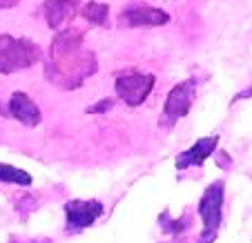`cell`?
I'll return each mask as SVG.
<instances>
[{
    "mask_svg": "<svg viewBox=\"0 0 252 243\" xmlns=\"http://www.w3.org/2000/svg\"><path fill=\"white\" fill-rule=\"evenodd\" d=\"M20 0H0V9H14Z\"/></svg>",
    "mask_w": 252,
    "mask_h": 243,
    "instance_id": "18",
    "label": "cell"
},
{
    "mask_svg": "<svg viewBox=\"0 0 252 243\" xmlns=\"http://www.w3.org/2000/svg\"><path fill=\"white\" fill-rule=\"evenodd\" d=\"M196 87H199L196 78H186V81H181L179 85H174L170 90L165 105H163V114L158 119V125L163 129H172L183 116L190 114L192 105L196 100Z\"/></svg>",
    "mask_w": 252,
    "mask_h": 243,
    "instance_id": "3",
    "label": "cell"
},
{
    "mask_svg": "<svg viewBox=\"0 0 252 243\" xmlns=\"http://www.w3.org/2000/svg\"><path fill=\"white\" fill-rule=\"evenodd\" d=\"M243 98H252V85L246 87V90H241L237 96H234V98H232V105H234V103H239V100H243Z\"/></svg>",
    "mask_w": 252,
    "mask_h": 243,
    "instance_id": "17",
    "label": "cell"
},
{
    "mask_svg": "<svg viewBox=\"0 0 252 243\" xmlns=\"http://www.w3.org/2000/svg\"><path fill=\"white\" fill-rule=\"evenodd\" d=\"M158 225H161V230L165 234H170V237H183V234L190 230L192 221H190V212H183L181 219H172L170 216V210H163L161 216H158Z\"/></svg>",
    "mask_w": 252,
    "mask_h": 243,
    "instance_id": "12",
    "label": "cell"
},
{
    "mask_svg": "<svg viewBox=\"0 0 252 243\" xmlns=\"http://www.w3.org/2000/svg\"><path fill=\"white\" fill-rule=\"evenodd\" d=\"M170 23V14L161 7L152 5H129L119 14V27L123 29H150V27H163Z\"/></svg>",
    "mask_w": 252,
    "mask_h": 243,
    "instance_id": "7",
    "label": "cell"
},
{
    "mask_svg": "<svg viewBox=\"0 0 252 243\" xmlns=\"http://www.w3.org/2000/svg\"><path fill=\"white\" fill-rule=\"evenodd\" d=\"M112 105H114L112 98H103V100H98V103H94V105H90L85 112L87 114H107V112L112 110Z\"/></svg>",
    "mask_w": 252,
    "mask_h": 243,
    "instance_id": "15",
    "label": "cell"
},
{
    "mask_svg": "<svg viewBox=\"0 0 252 243\" xmlns=\"http://www.w3.org/2000/svg\"><path fill=\"white\" fill-rule=\"evenodd\" d=\"M9 243H38V241H32V239H20V237H11Z\"/></svg>",
    "mask_w": 252,
    "mask_h": 243,
    "instance_id": "19",
    "label": "cell"
},
{
    "mask_svg": "<svg viewBox=\"0 0 252 243\" xmlns=\"http://www.w3.org/2000/svg\"><path fill=\"white\" fill-rule=\"evenodd\" d=\"M214 239H217V232H201V237L196 239V241H190V243H212ZM165 243H183V239L181 237H174L172 241H165Z\"/></svg>",
    "mask_w": 252,
    "mask_h": 243,
    "instance_id": "16",
    "label": "cell"
},
{
    "mask_svg": "<svg viewBox=\"0 0 252 243\" xmlns=\"http://www.w3.org/2000/svg\"><path fill=\"white\" fill-rule=\"evenodd\" d=\"M105 214V205L98 199H71L65 203V228L71 232L94 225Z\"/></svg>",
    "mask_w": 252,
    "mask_h": 243,
    "instance_id": "6",
    "label": "cell"
},
{
    "mask_svg": "<svg viewBox=\"0 0 252 243\" xmlns=\"http://www.w3.org/2000/svg\"><path fill=\"white\" fill-rule=\"evenodd\" d=\"M154 83H157L154 74H143V72H138V69H127V72L116 74L114 91L125 105L138 107L152 94Z\"/></svg>",
    "mask_w": 252,
    "mask_h": 243,
    "instance_id": "4",
    "label": "cell"
},
{
    "mask_svg": "<svg viewBox=\"0 0 252 243\" xmlns=\"http://www.w3.org/2000/svg\"><path fill=\"white\" fill-rule=\"evenodd\" d=\"M40 61H43V49L38 43L23 36L0 33V74L2 76L29 69Z\"/></svg>",
    "mask_w": 252,
    "mask_h": 243,
    "instance_id": "2",
    "label": "cell"
},
{
    "mask_svg": "<svg viewBox=\"0 0 252 243\" xmlns=\"http://www.w3.org/2000/svg\"><path fill=\"white\" fill-rule=\"evenodd\" d=\"M98 72V58L90 49H76L45 61V78L63 90H78L90 76Z\"/></svg>",
    "mask_w": 252,
    "mask_h": 243,
    "instance_id": "1",
    "label": "cell"
},
{
    "mask_svg": "<svg viewBox=\"0 0 252 243\" xmlns=\"http://www.w3.org/2000/svg\"><path fill=\"white\" fill-rule=\"evenodd\" d=\"M223 199H225V181H212L208 187L203 190L196 205V212L201 216L205 232H217L223 223Z\"/></svg>",
    "mask_w": 252,
    "mask_h": 243,
    "instance_id": "5",
    "label": "cell"
},
{
    "mask_svg": "<svg viewBox=\"0 0 252 243\" xmlns=\"http://www.w3.org/2000/svg\"><path fill=\"white\" fill-rule=\"evenodd\" d=\"M83 38L85 33L83 29L76 27H67L61 29L52 38V47H49V56H61V54H69V52H76V49L83 47Z\"/></svg>",
    "mask_w": 252,
    "mask_h": 243,
    "instance_id": "11",
    "label": "cell"
},
{
    "mask_svg": "<svg viewBox=\"0 0 252 243\" xmlns=\"http://www.w3.org/2000/svg\"><path fill=\"white\" fill-rule=\"evenodd\" d=\"M45 20L49 29H61L69 18H74L78 0H45Z\"/></svg>",
    "mask_w": 252,
    "mask_h": 243,
    "instance_id": "10",
    "label": "cell"
},
{
    "mask_svg": "<svg viewBox=\"0 0 252 243\" xmlns=\"http://www.w3.org/2000/svg\"><path fill=\"white\" fill-rule=\"evenodd\" d=\"M7 112H9L11 119H16L20 125L25 127H38L40 121H43V112L40 107L29 98L25 91H14L7 103Z\"/></svg>",
    "mask_w": 252,
    "mask_h": 243,
    "instance_id": "9",
    "label": "cell"
},
{
    "mask_svg": "<svg viewBox=\"0 0 252 243\" xmlns=\"http://www.w3.org/2000/svg\"><path fill=\"white\" fill-rule=\"evenodd\" d=\"M217 145H219V134H212V136H203L199 138L196 143H192L188 150H183L179 156H176V170L183 172L188 167H199L217 152Z\"/></svg>",
    "mask_w": 252,
    "mask_h": 243,
    "instance_id": "8",
    "label": "cell"
},
{
    "mask_svg": "<svg viewBox=\"0 0 252 243\" xmlns=\"http://www.w3.org/2000/svg\"><path fill=\"white\" fill-rule=\"evenodd\" d=\"M0 183H11L18 187H29L33 183L32 174L20 167H14L9 163H0Z\"/></svg>",
    "mask_w": 252,
    "mask_h": 243,
    "instance_id": "14",
    "label": "cell"
},
{
    "mask_svg": "<svg viewBox=\"0 0 252 243\" xmlns=\"http://www.w3.org/2000/svg\"><path fill=\"white\" fill-rule=\"evenodd\" d=\"M81 14L92 27H107V16H110V5L107 2H98V0H90L81 7Z\"/></svg>",
    "mask_w": 252,
    "mask_h": 243,
    "instance_id": "13",
    "label": "cell"
}]
</instances>
